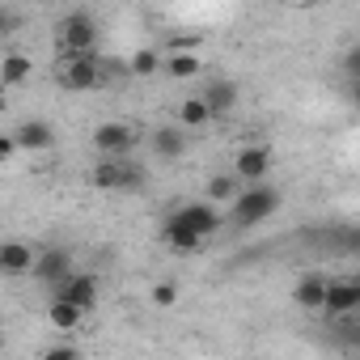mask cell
<instances>
[{
	"instance_id": "ffe728a7",
	"label": "cell",
	"mask_w": 360,
	"mask_h": 360,
	"mask_svg": "<svg viewBox=\"0 0 360 360\" xmlns=\"http://www.w3.org/2000/svg\"><path fill=\"white\" fill-rule=\"evenodd\" d=\"M153 148H157V157H183V148H187V136H183V127H157L153 131Z\"/></svg>"
},
{
	"instance_id": "83f0119b",
	"label": "cell",
	"mask_w": 360,
	"mask_h": 360,
	"mask_svg": "<svg viewBox=\"0 0 360 360\" xmlns=\"http://www.w3.org/2000/svg\"><path fill=\"white\" fill-rule=\"evenodd\" d=\"M356 301H360V280H356Z\"/></svg>"
},
{
	"instance_id": "8992f818",
	"label": "cell",
	"mask_w": 360,
	"mask_h": 360,
	"mask_svg": "<svg viewBox=\"0 0 360 360\" xmlns=\"http://www.w3.org/2000/svg\"><path fill=\"white\" fill-rule=\"evenodd\" d=\"M140 165L136 161H127V157H102L98 165H94V187L98 191H131V187H140Z\"/></svg>"
},
{
	"instance_id": "7a4b0ae2",
	"label": "cell",
	"mask_w": 360,
	"mask_h": 360,
	"mask_svg": "<svg viewBox=\"0 0 360 360\" xmlns=\"http://www.w3.org/2000/svg\"><path fill=\"white\" fill-rule=\"evenodd\" d=\"M56 47L60 56H94L98 47V22L85 9H72L56 22Z\"/></svg>"
},
{
	"instance_id": "5b68a950",
	"label": "cell",
	"mask_w": 360,
	"mask_h": 360,
	"mask_svg": "<svg viewBox=\"0 0 360 360\" xmlns=\"http://www.w3.org/2000/svg\"><path fill=\"white\" fill-rule=\"evenodd\" d=\"M136 144H140V131L131 123H123V119H106V123L94 127V148L102 157H131Z\"/></svg>"
},
{
	"instance_id": "9c48e42d",
	"label": "cell",
	"mask_w": 360,
	"mask_h": 360,
	"mask_svg": "<svg viewBox=\"0 0 360 360\" xmlns=\"http://www.w3.org/2000/svg\"><path fill=\"white\" fill-rule=\"evenodd\" d=\"M267 169H271V148H267V144H246V148H238V157H233V174L242 178V183L259 187L263 178H267Z\"/></svg>"
},
{
	"instance_id": "4316f807",
	"label": "cell",
	"mask_w": 360,
	"mask_h": 360,
	"mask_svg": "<svg viewBox=\"0 0 360 360\" xmlns=\"http://www.w3.org/2000/svg\"><path fill=\"white\" fill-rule=\"evenodd\" d=\"M347 102H352V106L360 110V81H356V85H347Z\"/></svg>"
},
{
	"instance_id": "d6986e66",
	"label": "cell",
	"mask_w": 360,
	"mask_h": 360,
	"mask_svg": "<svg viewBox=\"0 0 360 360\" xmlns=\"http://www.w3.org/2000/svg\"><path fill=\"white\" fill-rule=\"evenodd\" d=\"M238 183H242L238 174H212V178H208V204H229V208H233L238 195H242Z\"/></svg>"
},
{
	"instance_id": "ac0fdd59",
	"label": "cell",
	"mask_w": 360,
	"mask_h": 360,
	"mask_svg": "<svg viewBox=\"0 0 360 360\" xmlns=\"http://www.w3.org/2000/svg\"><path fill=\"white\" fill-rule=\"evenodd\" d=\"M47 322H51L60 335H72V330L85 322V309H77L72 301H51V305H47Z\"/></svg>"
},
{
	"instance_id": "cb8c5ba5",
	"label": "cell",
	"mask_w": 360,
	"mask_h": 360,
	"mask_svg": "<svg viewBox=\"0 0 360 360\" xmlns=\"http://www.w3.org/2000/svg\"><path fill=\"white\" fill-rule=\"evenodd\" d=\"M178 301V284H169V280H161V284H153V305H161V309H169Z\"/></svg>"
},
{
	"instance_id": "7c38bea8",
	"label": "cell",
	"mask_w": 360,
	"mask_h": 360,
	"mask_svg": "<svg viewBox=\"0 0 360 360\" xmlns=\"http://www.w3.org/2000/svg\"><path fill=\"white\" fill-rule=\"evenodd\" d=\"M13 136H18V144H22L26 153H47V148L56 144V131H51V123H43V119H26V123H18Z\"/></svg>"
},
{
	"instance_id": "4fadbf2b",
	"label": "cell",
	"mask_w": 360,
	"mask_h": 360,
	"mask_svg": "<svg viewBox=\"0 0 360 360\" xmlns=\"http://www.w3.org/2000/svg\"><path fill=\"white\" fill-rule=\"evenodd\" d=\"M326 314H330V318L360 314V301H356V280H330V288H326Z\"/></svg>"
},
{
	"instance_id": "e0dca14e",
	"label": "cell",
	"mask_w": 360,
	"mask_h": 360,
	"mask_svg": "<svg viewBox=\"0 0 360 360\" xmlns=\"http://www.w3.org/2000/svg\"><path fill=\"white\" fill-rule=\"evenodd\" d=\"M217 115L208 110V102L195 94V98H183V102H178V127H183V131H195V127H208Z\"/></svg>"
},
{
	"instance_id": "8fae6325",
	"label": "cell",
	"mask_w": 360,
	"mask_h": 360,
	"mask_svg": "<svg viewBox=\"0 0 360 360\" xmlns=\"http://www.w3.org/2000/svg\"><path fill=\"white\" fill-rule=\"evenodd\" d=\"M200 98L208 102V110H212V115H229V110L238 106L242 89H238V81H229V77H212V81L204 85V94H200Z\"/></svg>"
},
{
	"instance_id": "3957f363",
	"label": "cell",
	"mask_w": 360,
	"mask_h": 360,
	"mask_svg": "<svg viewBox=\"0 0 360 360\" xmlns=\"http://www.w3.org/2000/svg\"><path fill=\"white\" fill-rule=\"evenodd\" d=\"M276 208H280V191L267 187V183H259V187H246V191L238 195V204L229 208V217H233V225H259V221H267Z\"/></svg>"
},
{
	"instance_id": "9a60e30c",
	"label": "cell",
	"mask_w": 360,
	"mask_h": 360,
	"mask_svg": "<svg viewBox=\"0 0 360 360\" xmlns=\"http://www.w3.org/2000/svg\"><path fill=\"white\" fill-rule=\"evenodd\" d=\"M34 77V60L26 51H5L0 56V81H5V89H18Z\"/></svg>"
},
{
	"instance_id": "ba28073f",
	"label": "cell",
	"mask_w": 360,
	"mask_h": 360,
	"mask_svg": "<svg viewBox=\"0 0 360 360\" xmlns=\"http://www.w3.org/2000/svg\"><path fill=\"white\" fill-rule=\"evenodd\" d=\"M72 255L64 246H43L39 250V263H34V280L47 284V288H60L64 280H72Z\"/></svg>"
},
{
	"instance_id": "484cf974",
	"label": "cell",
	"mask_w": 360,
	"mask_h": 360,
	"mask_svg": "<svg viewBox=\"0 0 360 360\" xmlns=\"http://www.w3.org/2000/svg\"><path fill=\"white\" fill-rule=\"evenodd\" d=\"M18 153H22L18 136H13V131H5V136H0V165H9V161H13Z\"/></svg>"
},
{
	"instance_id": "5bb4252c",
	"label": "cell",
	"mask_w": 360,
	"mask_h": 360,
	"mask_svg": "<svg viewBox=\"0 0 360 360\" xmlns=\"http://www.w3.org/2000/svg\"><path fill=\"white\" fill-rule=\"evenodd\" d=\"M169 81H195L204 72V56L200 51H165V68Z\"/></svg>"
},
{
	"instance_id": "52a82bcc",
	"label": "cell",
	"mask_w": 360,
	"mask_h": 360,
	"mask_svg": "<svg viewBox=\"0 0 360 360\" xmlns=\"http://www.w3.org/2000/svg\"><path fill=\"white\" fill-rule=\"evenodd\" d=\"M98 297H102V280L94 276V271H77L72 280H64L60 288H51V301H72L77 309H94L98 305Z\"/></svg>"
},
{
	"instance_id": "2e32d148",
	"label": "cell",
	"mask_w": 360,
	"mask_h": 360,
	"mask_svg": "<svg viewBox=\"0 0 360 360\" xmlns=\"http://www.w3.org/2000/svg\"><path fill=\"white\" fill-rule=\"evenodd\" d=\"M326 288H330V280H322V276H301L297 288H292V301H297L301 309H326Z\"/></svg>"
},
{
	"instance_id": "6da1fadb",
	"label": "cell",
	"mask_w": 360,
	"mask_h": 360,
	"mask_svg": "<svg viewBox=\"0 0 360 360\" xmlns=\"http://www.w3.org/2000/svg\"><path fill=\"white\" fill-rule=\"evenodd\" d=\"M221 229V212H217V204H178L169 217H165V225H161V238H165V246L169 250H178V255H195V250H204L208 246V238Z\"/></svg>"
},
{
	"instance_id": "d4e9b609",
	"label": "cell",
	"mask_w": 360,
	"mask_h": 360,
	"mask_svg": "<svg viewBox=\"0 0 360 360\" xmlns=\"http://www.w3.org/2000/svg\"><path fill=\"white\" fill-rule=\"evenodd\" d=\"M39 360H81V352H77L72 343H56V347H43Z\"/></svg>"
},
{
	"instance_id": "277c9868",
	"label": "cell",
	"mask_w": 360,
	"mask_h": 360,
	"mask_svg": "<svg viewBox=\"0 0 360 360\" xmlns=\"http://www.w3.org/2000/svg\"><path fill=\"white\" fill-rule=\"evenodd\" d=\"M56 81H60L64 89H72V94L98 89V85H102V60H98V56H60Z\"/></svg>"
},
{
	"instance_id": "603a6c76",
	"label": "cell",
	"mask_w": 360,
	"mask_h": 360,
	"mask_svg": "<svg viewBox=\"0 0 360 360\" xmlns=\"http://www.w3.org/2000/svg\"><path fill=\"white\" fill-rule=\"evenodd\" d=\"M339 72L347 77V85H356V81H360V43L343 51V60H339Z\"/></svg>"
},
{
	"instance_id": "44dd1931",
	"label": "cell",
	"mask_w": 360,
	"mask_h": 360,
	"mask_svg": "<svg viewBox=\"0 0 360 360\" xmlns=\"http://www.w3.org/2000/svg\"><path fill=\"white\" fill-rule=\"evenodd\" d=\"M330 335L339 347H360V314H347V318H330Z\"/></svg>"
},
{
	"instance_id": "30bf717a",
	"label": "cell",
	"mask_w": 360,
	"mask_h": 360,
	"mask_svg": "<svg viewBox=\"0 0 360 360\" xmlns=\"http://www.w3.org/2000/svg\"><path fill=\"white\" fill-rule=\"evenodd\" d=\"M34 263H39V255L26 242H18V238H9L5 246H0V271L5 276H34Z\"/></svg>"
},
{
	"instance_id": "7402d4cb",
	"label": "cell",
	"mask_w": 360,
	"mask_h": 360,
	"mask_svg": "<svg viewBox=\"0 0 360 360\" xmlns=\"http://www.w3.org/2000/svg\"><path fill=\"white\" fill-rule=\"evenodd\" d=\"M157 68H165V56H161V51H153V47H140V51L131 56V72H136V77H153Z\"/></svg>"
}]
</instances>
